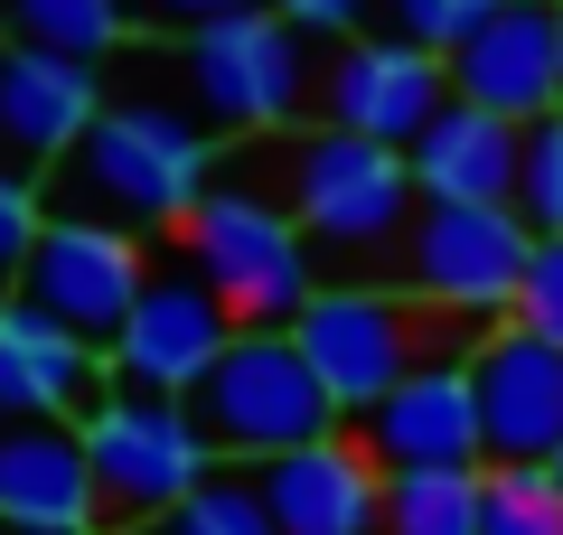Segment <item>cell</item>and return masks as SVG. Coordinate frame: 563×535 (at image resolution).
Listing matches in <instances>:
<instances>
[{
  "mask_svg": "<svg viewBox=\"0 0 563 535\" xmlns=\"http://www.w3.org/2000/svg\"><path fill=\"white\" fill-rule=\"evenodd\" d=\"M217 188V141L169 95H103L95 132L47 178V217H95L122 236H179L188 207Z\"/></svg>",
  "mask_w": 563,
  "mask_h": 535,
  "instance_id": "cell-1",
  "label": "cell"
},
{
  "mask_svg": "<svg viewBox=\"0 0 563 535\" xmlns=\"http://www.w3.org/2000/svg\"><path fill=\"white\" fill-rule=\"evenodd\" d=\"M85 460H95L103 535H141L151 516H169L179 498H198L225 470V451L207 441L198 404L141 395V385H103L85 404Z\"/></svg>",
  "mask_w": 563,
  "mask_h": 535,
  "instance_id": "cell-2",
  "label": "cell"
},
{
  "mask_svg": "<svg viewBox=\"0 0 563 535\" xmlns=\"http://www.w3.org/2000/svg\"><path fill=\"white\" fill-rule=\"evenodd\" d=\"M179 263L207 282V292L235 310V329H291L310 310V236L301 217L273 198V188H244V178H217L179 226Z\"/></svg>",
  "mask_w": 563,
  "mask_h": 535,
  "instance_id": "cell-3",
  "label": "cell"
},
{
  "mask_svg": "<svg viewBox=\"0 0 563 535\" xmlns=\"http://www.w3.org/2000/svg\"><path fill=\"white\" fill-rule=\"evenodd\" d=\"M282 207L329 254H404V236L422 217V188H413V160L404 151L320 122V132H301L282 151Z\"/></svg>",
  "mask_w": 563,
  "mask_h": 535,
  "instance_id": "cell-4",
  "label": "cell"
},
{
  "mask_svg": "<svg viewBox=\"0 0 563 535\" xmlns=\"http://www.w3.org/2000/svg\"><path fill=\"white\" fill-rule=\"evenodd\" d=\"M188 76V113L207 132H291V113L320 103V66H310V39L282 20L273 0L263 10H235V20H207L179 39L169 57Z\"/></svg>",
  "mask_w": 563,
  "mask_h": 535,
  "instance_id": "cell-5",
  "label": "cell"
},
{
  "mask_svg": "<svg viewBox=\"0 0 563 535\" xmlns=\"http://www.w3.org/2000/svg\"><path fill=\"white\" fill-rule=\"evenodd\" d=\"M188 404H198L207 441H217L235 470H263V460L339 433V404H329V385L310 376V357H301L291 329H235V348L217 357V376H207Z\"/></svg>",
  "mask_w": 563,
  "mask_h": 535,
  "instance_id": "cell-6",
  "label": "cell"
},
{
  "mask_svg": "<svg viewBox=\"0 0 563 535\" xmlns=\"http://www.w3.org/2000/svg\"><path fill=\"white\" fill-rule=\"evenodd\" d=\"M432 319L442 310H422V301H404V292H376V282H320L310 310L291 319V338H301L310 376L329 385L339 423H366L422 357H442L432 348Z\"/></svg>",
  "mask_w": 563,
  "mask_h": 535,
  "instance_id": "cell-7",
  "label": "cell"
},
{
  "mask_svg": "<svg viewBox=\"0 0 563 535\" xmlns=\"http://www.w3.org/2000/svg\"><path fill=\"white\" fill-rule=\"evenodd\" d=\"M536 263V226L517 207H422L404 236V282L422 310H451L470 329H498L517 310V282Z\"/></svg>",
  "mask_w": 563,
  "mask_h": 535,
  "instance_id": "cell-8",
  "label": "cell"
},
{
  "mask_svg": "<svg viewBox=\"0 0 563 535\" xmlns=\"http://www.w3.org/2000/svg\"><path fill=\"white\" fill-rule=\"evenodd\" d=\"M235 348V310H225L217 292H207L188 263H169V273L141 282L132 319L113 329V385H141V395H198L207 376H217V357Z\"/></svg>",
  "mask_w": 563,
  "mask_h": 535,
  "instance_id": "cell-9",
  "label": "cell"
},
{
  "mask_svg": "<svg viewBox=\"0 0 563 535\" xmlns=\"http://www.w3.org/2000/svg\"><path fill=\"white\" fill-rule=\"evenodd\" d=\"M470 395H479L488 470H544L563 451V348L517 319L470 338Z\"/></svg>",
  "mask_w": 563,
  "mask_h": 535,
  "instance_id": "cell-10",
  "label": "cell"
},
{
  "mask_svg": "<svg viewBox=\"0 0 563 535\" xmlns=\"http://www.w3.org/2000/svg\"><path fill=\"white\" fill-rule=\"evenodd\" d=\"M442 103H451V57L395 39V29L329 47V66H320V113L339 122V132L385 141V151H413V141L442 122Z\"/></svg>",
  "mask_w": 563,
  "mask_h": 535,
  "instance_id": "cell-11",
  "label": "cell"
},
{
  "mask_svg": "<svg viewBox=\"0 0 563 535\" xmlns=\"http://www.w3.org/2000/svg\"><path fill=\"white\" fill-rule=\"evenodd\" d=\"M95 113H103V66L0 39V178L47 188L66 151L95 132Z\"/></svg>",
  "mask_w": 563,
  "mask_h": 535,
  "instance_id": "cell-12",
  "label": "cell"
},
{
  "mask_svg": "<svg viewBox=\"0 0 563 535\" xmlns=\"http://www.w3.org/2000/svg\"><path fill=\"white\" fill-rule=\"evenodd\" d=\"M141 282H151V254H141V236H122V226H95V217H47L38 254H29V273H20V292L38 301L47 319H66L76 338L113 348V329L132 319Z\"/></svg>",
  "mask_w": 563,
  "mask_h": 535,
  "instance_id": "cell-13",
  "label": "cell"
},
{
  "mask_svg": "<svg viewBox=\"0 0 563 535\" xmlns=\"http://www.w3.org/2000/svg\"><path fill=\"white\" fill-rule=\"evenodd\" d=\"M254 489H263V507H273L282 535H376L385 526V460L366 451L357 423L263 460Z\"/></svg>",
  "mask_w": 563,
  "mask_h": 535,
  "instance_id": "cell-14",
  "label": "cell"
},
{
  "mask_svg": "<svg viewBox=\"0 0 563 535\" xmlns=\"http://www.w3.org/2000/svg\"><path fill=\"white\" fill-rule=\"evenodd\" d=\"M0 535H103L85 423L0 414Z\"/></svg>",
  "mask_w": 563,
  "mask_h": 535,
  "instance_id": "cell-15",
  "label": "cell"
},
{
  "mask_svg": "<svg viewBox=\"0 0 563 535\" xmlns=\"http://www.w3.org/2000/svg\"><path fill=\"white\" fill-rule=\"evenodd\" d=\"M385 470H488L479 441V395H470V357H422L413 376L357 423Z\"/></svg>",
  "mask_w": 563,
  "mask_h": 535,
  "instance_id": "cell-16",
  "label": "cell"
},
{
  "mask_svg": "<svg viewBox=\"0 0 563 535\" xmlns=\"http://www.w3.org/2000/svg\"><path fill=\"white\" fill-rule=\"evenodd\" d=\"M451 95L507 122L563 113V66H554V10L536 0H498L461 47H451Z\"/></svg>",
  "mask_w": 563,
  "mask_h": 535,
  "instance_id": "cell-17",
  "label": "cell"
},
{
  "mask_svg": "<svg viewBox=\"0 0 563 535\" xmlns=\"http://www.w3.org/2000/svg\"><path fill=\"white\" fill-rule=\"evenodd\" d=\"M113 357L95 338H76L66 319H47L29 292L0 301V414L20 423H85V404L103 395Z\"/></svg>",
  "mask_w": 563,
  "mask_h": 535,
  "instance_id": "cell-18",
  "label": "cell"
},
{
  "mask_svg": "<svg viewBox=\"0 0 563 535\" xmlns=\"http://www.w3.org/2000/svg\"><path fill=\"white\" fill-rule=\"evenodd\" d=\"M413 188L422 207H517V178H526V122L479 113V103L451 95L442 122L413 141Z\"/></svg>",
  "mask_w": 563,
  "mask_h": 535,
  "instance_id": "cell-19",
  "label": "cell"
},
{
  "mask_svg": "<svg viewBox=\"0 0 563 535\" xmlns=\"http://www.w3.org/2000/svg\"><path fill=\"white\" fill-rule=\"evenodd\" d=\"M132 29V0H0V39L20 47H57V57L103 66Z\"/></svg>",
  "mask_w": 563,
  "mask_h": 535,
  "instance_id": "cell-20",
  "label": "cell"
},
{
  "mask_svg": "<svg viewBox=\"0 0 563 535\" xmlns=\"http://www.w3.org/2000/svg\"><path fill=\"white\" fill-rule=\"evenodd\" d=\"M488 470H385V526L376 535H479Z\"/></svg>",
  "mask_w": 563,
  "mask_h": 535,
  "instance_id": "cell-21",
  "label": "cell"
},
{
  "mask_svg": "<svg viewBox=\"0 0 563 535\" xmlns=\"http://www.w3.org/2000/svg\"><path fill=\"white\" fill-rule=\"evenodd\" d=\"M141 535H282V526H273V507H263L254 470H235V460H225V470L207 479L198 498H179V507L151 516Z\"/></svg>",
  "mask_w": 563,
  "mask_h": 535,
  "instance_id": "cell-22",
  "label": "cell"
},
{
  "mask_svg": "<svg viewBox=\"0 0 563 535\" xmlns=\"http://www.w3.org/2000/svg\"><path fill=\"white\" fill-rule=\"evenodd\" d=\"M479 535H563V489H554V470H488Z\"/></svg>",
  "mask_w": 563,
  "mask_h": 535,
  "instance_id": "cell-23",
  "label": "cell"
},
{
  "mask_svg": "<svg viewBox=\"0 0 563 535\" xmlns=\"http://www.w3.org/2000/svg\"><path fill=\"white\" fill-rule=\"evenodd\" d=\"M517 217L536 236H563V113L526 122V178H517Z\"/></svg>",
  "mask_w": 563,
  "mask_h": 535,
  "instance_id": "cell-24",
  "label": "cell"
},
{
  "mask_svg": "<svg viewBox=\"0 0 563 535\" xmlns=\"http://www.w3.org/2000/svg\"><path fill=\"white\" fill-rule=\"evenodd\" d=\"M47 236V188H29V178H0V301L20 292L29 254H38Z\"/></svg>",
  "mask_w": 563,
  "mask_h": 535,
  "instance_id": "cell-25",
  "label": "cell"
},
{
  "mask_svg": "<svg viewBox=\"0 0 563 535\" xmlns=\"http://www.w3.org/2000/svg\"><path fill=\"white\" fill-rule=\"evenodd\" d=\"M395 10V39H413V47H432V57H451V47L470 39V29L498 10V0H385Z\"/></svg>",
  "mask_w": 563,
  "mask_h": 535,
  "instance_id": "cell-26",
  "label": "cell"
},
{
  "mask_svg": "<svg viewBox=\"0 0 563 535\" xmlns=\"http://www.w3.org/2000/svg\"><path fill=\"white\" fill-rule=\"evenodd\" d=\"M507 319L563 348V236H536V263H526V282H517V310H507Z\"/></svg>",
  "mask_w": 563,
  "mask_h": 535,
  "instance_id": "cell-27",
  "label": "cell"
},
{
  "mask_svg": "<svg viewBox=\"0 0 563 535\" xmlns=\"http://www.w3.org/2000/svg\"><path fill=\"white\" fill-rule=\"evenodd\" d=\"M273 10L301 29V39H339V47L366 29V0H273Z\"/></svg>",
  "mask_w": 563,
  "mask_h": 535,
  "instance_id": "cell-28",
  "label": "cell"
},
{
  "mask_svg": "<svg viewBox=\"0 0 563 535\" xmlns=\"http://www.w3.org/2000/svg\"><path fill=\"white\" fill-rule=\"evenodd\" d=\"M132 10L161 29H207V20H235V10H263V0H132Z\"/></svg>",
  "mask_w": 563,
  "mask_h": 535,
  "instance_id": "cell-29",
  "label": "cell"
},
{
  "mask_svg": "<svg viewBox=\"0 0 563 535\" xmlns=\"http://www.w3.org/2000/svg\"><path fill=\"white\" fill-rule=\"evenodd\" d=\"M554 66H563V0H554Z\"/></svg>",
  "mask_w": 563,
  "mask_h": 535,
  "instance_id": "cell-30",
  "label": "cell"
},
{
  "mask_svg": "<svg viewBox=\"0 0 563 535\" xmlns=\"http://www.w3.org/2000/svg\"><path fill=\"white\" fill-rule=\"evenodd\" d=\"M544 470H554V489H563V451H554V460H544Z\"/></svg>",
  "mask_w": 563,
  "mask_h": 535,
  "instance_id": "cell-31",
  "label": "cell"
},
{
  "mask_svg": "<svg viewBox=\"0 0 563 535\" xmlns=\"http://www.w3.org/2000/svg\"><path fill=\"white\" fill-rule=\"evenodd\" d=\"M536 10H554V0H536Z\"/></svg>",
  "mask_w": 563,
  "mask_h": 535,
  "instance_id": "cell-32",
  "label": "cell"
}]
</instances>
